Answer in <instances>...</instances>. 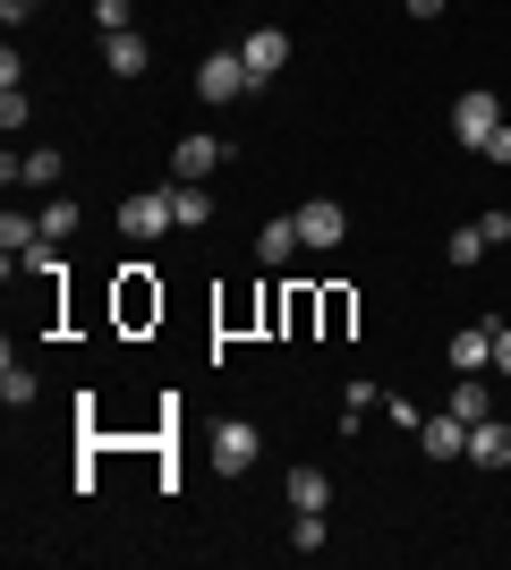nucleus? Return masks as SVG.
Here are the masks:
<instances>
[{
  "mask_svg": "<svg viewBox=\"0 0 511 570\" xmlns=\"http://www.w3.org/2000/svg\"><path fill=\"white\" fill-rule=\"evenodd\" d=\"M205 460H214L222 476H247V469H256V460H265V434L247 426V417H222V426L205 434Z\"/></svg>",
  "mask_w": 511,
  "mask_h": 570,
  "instance_id": "1",
  "label": "nucleus"
},
{
  "mask_svg": "<svg viewBox=\"0 0 511 570\" xmlns=\"http://www.w3.org/2000/svg\"><path fill=\"white\" fill-rule=\"evenodd\" d=\"M60 170H69V163H60V145H26V154L9 145V154H0V179H9V188H35V196L60 188Z\"/></svg>",
  "mask_w": 511,
  "mask_h": 570,
  "instance_id": "2",
  "label": "nucleus"
},
{
  "mask_svg": "<svg viewBox=\"0 0 511 570\" xmlns=\"http://www.w3.org/2000/svg\"><path fill=\"white\" fill-rule=\"evenodd\" d=\"M163 230H179V214H170L163 188H154V196H128V205H120V238H128V247H154Z\"/></svg>",
  "mask_w": 511,
  "mask_h": 570,
  "instance_id": "3",
  "label": "nucleus"
},
{
  "mask_svg": "<svg viewBox=\"0 0 511 570\" xmlns=\"http://www.w3.org/2000/svg\"><path fill=\"white\" fill-rule=\"evenodd\" d=\"M494 128H503V102H494L487 86H469V95L452 102V137H461V145H487Z\"/></svg>",
  "mask_w": 511,
  "mask_h": 570,
  "instance_id": "4",
  "label": "nucleus"
},
{
  "mask_svg": "<svg viewBox=\"0 0 511 570\" xmlns=\"http://www.w3.org/2000/svg\"><path fill=\"white\" fill-rule=\"evenodd\" d=\"M239 60H247V77L265 86V77H282V69H291V35H282V26H247Z\"/></svg>",
  "mask_w": 511,
  "mask_h": 570,
  "instance_id": "5",
  "label": "nucleus"
},
{
  "mask_svg": "<svg viewBox=\"0 0 511 570\" xmlns=\"http://www.w3.org/2000/svg\"><path fill=\"white\" fill-rule=\"evenodd\" d=\"M247 86H256V77H247V60H239V51H214V60L196 69V95H205V102H239Z\"/></svg>",
  "mask_w": 511,
  "mask_h": 570,
  "instance_id": "6",
  "label": "nucleus"
},
{
  "mask_svg": "<svg viewBox=\"0 0 511 570\" xmlns=\"http://www.w3.org/2000/svg\"><path fill=\"white\" fill-rule=\"evenodd\" d=\"M230 163V137H179L170 145V179H214Z\"/></svg>",
  "mask_w": 511,
  "mask_h": 570,
  "instance_id": "7",
  "label": "nucleus"
},
{
  "mask_svg": "<svg viewBox=\"0 0 511 570\" xmlns=\"http://www.w3.org/2000/svg\"><path fill=\"white\" fill-rule=\"evenodd\" d=\"M298 238H307V247H341V238H350V214H341L333 196H316V205H298Z\"/></svg>",
  "mask_w": 511,
  "mask_h": 570,
  "instance_id": "8",
  "label": "nucleus"
},
{
  "mask_svg": "<svg viewBox=\"0 0 511 570\" xmlns=\"http://www.w3.org/2000/svg\"><path fill=\"white\" fill-rule=\"evenodd\" d=\"M494 366V324H469V333H452V375H487Z\"/></svg>",
  "mask_w": 511,
  "mask_h": 570,
  "instance_id": "9",
  "label": "nucleus"
},
{
  "mask_svg": "<svg viewBox=\"0 0 511 570\" xmlns=\"http://www.w3.org/2000/svg\"><path fill=\"white\" fill-rule=\"evenodd\" d=\"M417 443H426V452H435V460H469V426H461V417H452V409H435V417L417 426Z\"/></svg>",
  "mask_w": 511,
  "mask_h": 570,
  "instance_id": "10",
  "label": "nucleus"
},
{
  "mask_svg": "<svg viewBox=\"0 0 511 570\" xmlns=\"http://www.w3.org/2000/svg\"><path fill=\"white\" fill-rule=\"evenodd\" d=\"M146 60H154V43L137 35V26H128V35H102V69H111V77H137Z\"/></svg>",
  "mask_w": 511,
  "mask_h": 570,
  "instance_id": "11",
  "label": "nucleus"
},
{
  "mask_svg": "<svg viewBox=\"0 0 511 570\" xmlns=\"http://www.w3.org/2000/svg\"><path fill=\"white\" fill-rule=\"evenodd\" d=\"M170 214H179V230H205L214 222V196H205V179H170Z\"/></svg>",
  "mask_w": 511,
  "mask_h": 570,
  "instance_id": "12",
  "label": "nucleus"
},
{
  "mask_svg": "<svg viewBox=\"0 0 511 570\" xmlns=\"http://www.w3.org/2000/svg\"><path fill=\"white\" fill-rule=\"evenodd\" d=\"M0 247H9V273H18V264L35 256V247H43V222H35V214H18V205H9V214H0Z\"/></svg>",
  "mask_w": 511,
  "mask_h": 570,
  "instance_id": "13",
  "label": "nucleus"
},
{
  "mask_svg": "<svg viewBox=\"0 0 511 570\" xmlns=\"http://www.w3.org/2000/svg\"><path fill=\"white\" fill-rule=\"evenodd\" d=\"M298 247H307V238H298V214H282V222H265V230H256V264H291Z\"/></svg>",
  "mask_w": 511,
  "mask_h": 570,
  "instance_id": "14",
  "label": "nucleus"
},
{
  "mask_svg": "<svg viewBox=\"0 0 511 570\" xmlns=\"http://www.w3.org/2000/svg\"><path fill=\"white\" fill-rule=\"evenodd\" d=\"M469 460H478V469H511V426L478 417V426H469Z\"/></svg>",
  "mask_w": 511,
  "mask_h": 570,
  "instance_id": "15",
  "label": "nucleus"
},
{
  "mask_svg": "<svg viewBox=\"0 0 511 570\" xmlns=\"http://www.w3.org/2000/svg\"><path fill=\"white\" fill-rule=\"evenodd\" d=\"M443 409H452L461 426H478V417H494V392H487V375H461V383H452V401H443Z\"/></svg>",
  "mask_w": 511,
  "mask_h": 570,
  "instance_id": "16",
  "label": "nucleus"
},
{
  "mask_svg": "<svg viewBox=\"0 0 511 570\" xmlns=\"http://www.w3.org/2000/svg\"><path fill=\"white\" fill-rule=\"evenodd\" d=\"M324 502H333L324 469H291V511H324Z\"/></svg>",
  "mask_w": 511,
  "mask_h": 570,
  "instance_id": "17",
  "label": "nucleus"
},
{
  "mask_svg": "<svg viewBox=\"0 0 511 570\" xmlns=\"http://www.w3.org/2000/svg\"><path fill=\"white\" fill-rule=\"evenodd\" d=\"M443 256L461 264V273H469V264H487V230H478V222H461V230L443 238Z\"/></svg>",
  "mask_w": 511,
  "mask_h": 570,
  "instance_id": "18",
  "label": "nucleus"
},
{
  "mask_svg": "<svg viewBox=\"0 0 511 570\" xmlns=\"http://www.w3.org/2000/svg\"><path fill=\"white\" fill-rule=\"evenodd\" d=\"M324 546H333L324 511H298V520H291V553H324Z\"/></svg>",
  "mask_w": 511,
  "mask_h": 570,
  "instance_id": "19",
  "label": "nucleus"
},
{
  "mask_svg": "<svg viewBox=\"0 0 511 570\" xmlns=\"http://www.w3.org/2000/svg\"><path fill=\"white\" fill-rule=\"evenodd\" d=\"M366 409H384V392H375V383H350V401H341V434H358Z\"/></svg>",
  "mask_w": 511,
  "mask_h": 570,
  "instance_id": "20",
  "label": "nucleus"
},
{
  "mask_svg": "<svg viewBox=\"0 0 511 570\" xmlns=\"http://www.w3.org/2000/svg\"><path fill=\"white\" fill-rule=\"evenodd\" d=\"M0 401H9V409H35V375H26L18 357H9V366H0Z\"/></svg>",
  "mask_w": 511,
  "mask_h": 570,
  "instance_id": "21",
  "label": "nucleus"
},
{
  "mask_svg": "<svg viewBox=\"0 0 511 570\" xmlns=\"http://www.w3.org/2000/svg\"><path fill=\"white\" fill-rule=\"evenodd\" d=\"M26 119H35V102H26V86H0V128H9V137H26Z\"/></svg>",
  "mask_w": 511,
  "mask_h": 570,
  "instance_id": "22",
  "label": "nucleus"
},
{
  "mask_svg": "<svg viewBox=\"0 0 511 570\" xmlns=\"http://www.w3.org/2000/svg\"><path fill=\"white\" fill-rule=\"evenodd\" d=\"M35 222H43V238H51V247H60V238L77 230V205H69V196H51V205H43V214H35Z\"/></svg>",
  "mask_w": 511,
  "mask_h": 570,
  "instance_id": "23",
  "label": "nucleus"
},
{
  "mask_svg": "<svg viewBox=\"0 0 511 570\" xmlns=\"http://www.w3.org/2000/svg\"><path fill=\"white\" fill-rule=\"evenodd\" d=\"M95 26L102 35H128V26H137V0H95Z\"/></svg>",
  "mask_w": 511,
  "mask_h": 570,
  "instance_id": "24",
  "label": "nucleus"
},
{
  "mask_svg": "<svg viewBox=\"0 0 511 570\" xmlns=\"http://www.w3.org/2000/svg\"><path fill=\"white\" fill-rule=\"evenodd\" d=\"M384 409H392V426H410V434L426 426V409H417V401H401V392H384Z\"/></svg>",
  "mask_w": 511,
  "mask_h": 570,
  "instance_id": "25",
  "label": "nucleus"
},
{
  "mask_svg": "<svg viewBox=\"0 0 511 570\" xmlns=\"http://www.w3.org/2000/svg\"><path fill=\"white\" fill-rule=\"evenodd\" d=\"M478 230H487V247H511V214L494 205V214H478Z\"/></svg>",
  "mask_w": 511,
  "mask_h": 570,
  "instance_id": "26",
  "label": "nucleus"
},
{
  "mask_svg": "<svg viewBox=\"0 0 511 570\" xmlns=\"http://www.w3.org/2000/svg\"><path fill=\"white\" fill-rule=\"evenodd\" d=\"M478 154H487V163H511V128H494V137L478 145Z\"/></svg>",
  "mask_w": 511,
  "mask_h": 570,
  "instance_id": "27",
  "label": "nucleus"
},
{
  "mask_svg": "<svg viewBox=\"0 0 511 570\" xmlns=\"http://www.w3.org/2000/svg\"><path fill=\"white\" fill-rule=\"evenodd\" d=\"M494 375H511V324H494Z\"/></svg>",
  "mask_w": 511,
  "mask_h": 570,
  "instance_id": "28",
  "label": "nucleus"
},
{
  "mask_svg": "<svg viewBox=\"0 0 511 570\" xmlns=\"http://www.w3.org/2000/svg\"><path fill=\"white\" fill-rule=\"evenodd\" d=\"M35 9H43V0H0V18L18 26V18H35Z\"/></svg>",
  "mask_w": 511,
  "mask_h": 570,
  "instance_id": "29",
  "label": "nucleus"
},
{
  "mask_svg": "<svg viewBox=\"0 0 511 570\" xmlns=\"http://www.w3.org/2000/svg\"><path fill=\"white\" fill-rule=\"evenodd\" d=\"M401 9H410V18H443V9H452V0H401Z\"/></svg>",
  "mask_w": 511,
  "mask_h": 570,
  "instance_id": "30",
  "label": "nucleus"
}]
</instances>
